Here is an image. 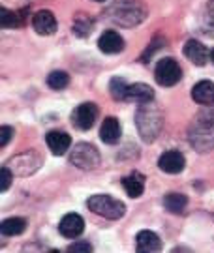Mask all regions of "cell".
<instances>
[{"label":"cell","mask_w":214,"mask_h":253,"mask_svg":"<svg viewBox=\"0 0 214 253\" xmlns=\"http://www.w3.org/2000/svg\"><path fill=\"white\" fill-rule=\"evenodd\" d=\"M188 143L199 154H209L214 150V105L199 109L190 126H188Z\"/></svg>","instance_id":"cell-1"},{"label":"cell","mask_w":214,"mask_h":253,"mask_svg":"<svg viewBox=\"0 0 214 253\" xmlns=\"http://www.w3.org/2000/svg\"><path fill=\"white\" fill-rule=\"evenodd\" d=\"M120 135H122V127H120L118 118L107 117L100 126V139L106 145H116L120 141Z\"/></svg>","instance_id":"cell-15"},{"label":"cell","mask_w":214,"mask_h":253,"mask_svg":"<svg viewBox=\"0 0 214 253\" xmlns=\"http://www.w3.org/2000/svg\"><path fill=\"white\" fill-rule=\"evenodd\" d=\"M122 186H124L126 193L132 199H137V197H141L143 191H145V176L139 174L137 171H134L132 174H128V176L122 178Z\"/></svg>","instance_id":"cell-21"},{"label":"cell","mask_w":214,"mask_h":253,"mask_svg":"<svg viewBox=\"0 0 214 253\" xmlns=\"http://www.w3.org/2000/svg\"><path fill=\"white\" fill-rule=\"evenodd\" d=\"M71 30L77 38H83V40L89 38L92 34V30H94V17H90L89 13H85V11L75 13L73 23H71Z\"/></svg>","instance_id":"cell-19"},{"label":"cell","mask_w":214,"mask_h":253,"mask_svg":"<svg viewBox=\"0 0 214 253\" xmlns=\"http://www.w3.org/2000/svg\"><path fill=\"white\" fill-rule=\"evenodd\" d=\"M165 45V38L163 36H156V38H152V42L149 43V47L145 49V53L139 56V62L143 64H149L151 62V58H152V54L154 53H158L161 47Z\"/></svg>","instance_id":"cell-26"},{"label":"cell","mask_w":214,"mask_h":253,"mask_svg":"<svg viewBox=\"0 0 214 253\" xmlns=\"http://www.w3.org/2000/svg\"><path fill=\"white\" fill-rule=\"evenodd\" d=\"M70 163L81 171H94L102 163L98 148L90 143H77L70 152Z\"/></svg>","instance_id":"cell-6"},{"label":"cell","mask_w":214,"mask_h":253,"mask_svg":"<svg viewBox=\"0 0 214 253\" xmlns=\"http://www.w3.org/2000/svg\"><path fill=\"white\" fill-rule=\"evenodd\" d=\"M126 88H128V83L122 77H113L109 81V92L116 101H122L126 98Z\"/></svg>","instance_id":"cell-25"},{"label":"cell","mask_w":214,"mask_h":253,"mask_svg":"<svg viewBox=\"0 0 214 253\" xmlns=\"http://www.w3.org/2000/svg\"><path fill=\"white\" fill-rule=\"evenodd\" d=\"M182 53H184V56L190 62L196 64V66H205L207 60L211 58V51L199 40H188L186 43H184Z\"/></svg>","instance_id":"cell-12"},{"label":"cell","mask_w":214,"mask_h":253,"mask_svg":"<svg viewBox=\"0 0 214 253\" xmlns=\"http://www.w3.org/2000/svg\"><path fill=\"white\" fill-rule=\"evenodd\" d=\"M11 137H13V127L11 126L0 127V146H2V148H6V146L9 145Z\"/></svg>","instance_id":"cell-28"},{"label":"cell","mask_w":214,"mask_h":253,"mask_svg":"<svg viewBox=\"0 0 214 253\" xmlns=\"http://www.w3.org/2000/svg\"><path fill=\"white\" fill-rule=\"evenodd\" d=\"M45 143L49 146L51 154H54V156H64V154L70 150L71 137L68 135L66 131L54 129V131H49V133L45 135Z\"/></svg>","instance_id":"cell-13"},{"label":"cell","mask_w":214,"mask_h":253,"mask_svg":"<svg viewBox=\"0 0 214 253\" xmlns=\"http://www.w3.org/2000/svg\"><path fill=\"white\" fill-rule=\"evenodd\" d=\"M6 165L17 176H30L36 171H40V167L44 165V156L38 150H25V152L11 156Z\"/></svg>","instance_id":"cell-5"},{"label":"cell","mask_w":214,"mask_h":253,"mask_svg":"<svg viewBox=\"0 0 214 253\" xmlns=\"http://www.w3.org/2000/svg\"><path fill=\"white\" fill-rule=\"evenodd\" d=\"M32 28L40 36H53L56 32V28H58V23H56V17H54L53 11L40 9L32 15Z\"/></svg>","instance_id":"cell-9"},{"label":"cell","mask_w":214,"mask_h":253,"mask_svg":"<svg viewBox=\"0 0 214 253\" xmlns=\"http://www.w3.org/2000/svg\"><path fill=\"white\" fill-rule=\"evenodd\" d=\"M211 60H213V64H214V49H211Z\"/></svg>","instance_id":"cell-31"},{"label":"cell","mask_w":214,"mask_h":253,"mask_svg":"<svg viewBox=\"0 0 214 253\" xmlns=\"http://www.w3.org/2000/svg\"><path fill=\"white\" fill-rule=\"evenodd\" d=\"M124 101H134V103H139V105L149 103V101H154V90H152V86L145 84V83L128 84Z\"/></svg>","instance_id":"cell-16"},{"label":"cell","mask_w":214,"mask_h":253,"mask_svg":"<svg viewBox=\"0 0 214 253\" xmlns=\"http://www.w3.org/2000/svg\"><path fill=\"white\" fill-rule=\"evenodd\" d=\"M83 231H85V219L75 212L66 214L58 223V233L64 238H77L83 235Z\"/></svg>","instance_id":"cell-11"},{"label":"cell","mask_w":214,"mask_h":253,"mask_svg":"<svg viewBox=\"0 0 214 253\" xmlns=\"http://www.w3.org/2000/svg\"><path fill=\"white\" fill-rule=\"evenodd\" d=\"M102 15L106 21L122 28H132L141 25L149 15L145 0H111Z\"/></svg>","instance_id":"cell-2"},{"label":"cell","mask_w":214,"mask_h":253,"mask_svg":"<svg viewBox=\"0 0 214 253\" xmlns=\"http://www.w3.org/2000/svg\"><path fill=\"white\" fill-rule=\"evenodd\" d=\"M135 127L141 141L147 145L154 143L160 137L161 127H163V111L156 101L139 105V109L135 111Z\"/></svg>","instance_id":"cell-3"},{"label":"cell","mask_w":214,"mask_h":253,"mask_svg":"<svg viewBox=\"0 0 214 253\" xmlns=\"http://www.w3.org/2000/svg\"><path fill=\"white\" fill-rule=\"evenodd\" d=\"M68 252L70 253H79V252L90 253L92 252V244H90V242H85V240H77V242H73V244L68 248Z\"/></svg>","instance_id":"cell-29"},{"label":"cell","mask_w":214,"mask_h":253,"mask_svg":"<svg viewBox=\"0 0 214 253\" xmlns=\"http://www.w3.org/2000/svg\"><path fill=\"white\" fill-rule=\"evenodd\" d=\"M161 205L171 214H182L188 207V197L184 193H178V191H169L163 195Z\"/></svg>","instance_id":"cell-20"},{"label":"cell","mask_w":214,"mask_h":253,"mask_svg":"<svg viewBox=\"0 0 214 253\" xmlns=\"http://www.w3.org/2000/svg\"><path fill=\"white\" fill-rule=\"evenodd\" d=\"M100 115V109L92 101H85L73 109L71 113V124L81 129V131H89L90 127L96 124V118Z\"/></svg>","instance_id":"cell-8"},{"label":"cell","mask_w":214,"mask_h":253,"mask_svg":"<svg viewBox=\"0 0 214 253\" xmlns=\"http://www.w3.org/2000/svg\"><path fill=\"white\" fill-rule=\"evenodd\" d=\"M192 100L199 105H214V83L199 81L192 88Z\"/></svg>","instance_id":"cell-18"},{"label":"cell","mask_w":214,"mask_h":253,"mask_svg":"<svg viewBox=\"0 0 214 253\" xmlns=\"http://www.w3.org/2000/svg\"><path fill=\"white\" fill-rule=\"evenodd\" d=\"M207 23L211 28H214V0H211L207 6Z\"/></svg>","instance_id":"cell-30"},{"label":"cell","mask_w":214,"mask_h":253,"mask_svg":"<svg viewBox=\"0 0 214 253\" xmlns=\"http://www.w3.org/2000/svg\"><path fill=\"white\" fill-rule=\"evenodd\" d=\"M154 79L160 86H175L180 79H182V68L180 64L171 58V56H165L156 62V68H154Z\"/></svg>","instance_id":"cell-7"},{"label":"cell","mask_w":214,"mask_h":253,"mask_svg":"<svg viewBox=\"0 0 214 253\" xmlns=\"http://www.w3.org/2000/svg\"><path fill=\"white\" fill-rule=\"evenodd\" d=\"M94 2H106V0H94Z\"/></svg>","instance_id":"cell-32"},{"label":"cell","mask_w":214,"mask_h":253,"mask_svg":"<svg viewBox=\"0 0 214 253\" xmlns=\"http://www.w3.org/2000/svg\"><path fill=\"white\" fill-rule=\"evenodd\" d=\"M11 180H13V172H11V169L4 163V165L0 167V191H2V193H6V191L11 188Z\"/></svg>","instance_id":"cell-27"},{"label":"cell","mask_w":214,"mask_h":253,"mask_svg":"<svg viewBox=\"0 0 214 253\" xmlns=\"http://www.w3.org/2000/svg\"><path fill=\"white\" fill-rule=\"evenodd\" d=\"M135 250L141 253H154L161 250L160 236L152 231H139L135 236Z\"/></svg>","instance_id":"cell-17"},{"label":"cell","mask_w":214,"mask_h":253,"mask_svg":"<svg viewBox=\"0 0 214 253\" xmlns=\"http://www.w3.org/2000/svg\"><path fill=\"white\" fill-rule=\"evenodd\" d=\"M47 84L49 88L53 90H62L70 84V73L62 72V70H56V72H51L47 75Z\"/></svg>","instance_id":"cell-24"},{"label":"cell","mask_w":214,"mask_h":253,"mask_svg":"<svg viewBox=\"0 0 214 253\" xmlns=\"http://www.w3.org/2000/svg\"><path fill=\"white\" fill-rule=\"evenodd\" d=\"M23 15L21 13H17V11H11V9L8 8H0V25H2V28H19L23 27Z\"/></svg>","instance_id":"cell-23"},{"label":"cell","mask_w":214,"mask_h":253,"mask_svg":"<svg viewBox=\"0 0 214 253\" xmlns=\"http://www.w3.org/2000/svg\"><path fill=\"white\" fill-rule=\"evenodd\" d=\"M158 167L167 174H178V172L184 171L186 167V158L184 154L178 152V150H167L160 156L158 160Z\"/></svg>","instance_id":"cell-10"},{"label":"cell","mask_w":214,"mask_h":253,"mask_svg":"<svg viewBox=\"0 0 214 253\" xmlns=\"http://www.w3.org/2000/svg\"><path fill=\"white\" fill-rule=\"evenodd\" d=\"M25 229H27V219L25 217H8L0 225L2 236H17L21 233H25Z\"/></svg>","instance_id":"cell-22"},{"label":"cell","mask_w":214,"mask_h":253,"mask_svg":"<svg viewBox=\"0 0 214 253\" xmlns=\"http://www.w3.org/2000/svg\"><path fill=\"white\" fill-rule=\"evenodd\" d=\"M124 38L120 36L115 30H106L102 36L98 38V47L102 53L106 54H116L124 49Z\"/></svg>","instance_id":"cell-14"},{"label":"cell","mask_w":214,"mask_h":253,"mask_svg":"<svg viewBox=\"0 0 214 253\" xmlns=\"http://www.w3.org/2000/svg\"><path fill=\"white\" fill-rule=\"evenodd\" d=\"M87 208H89L90 212L106 217V219H120L126 214L124 203L115 199V197H111V195H107V193H98V195L89 197Z\"/></svg>","instance_id":"cell-4"}]
</instances>
